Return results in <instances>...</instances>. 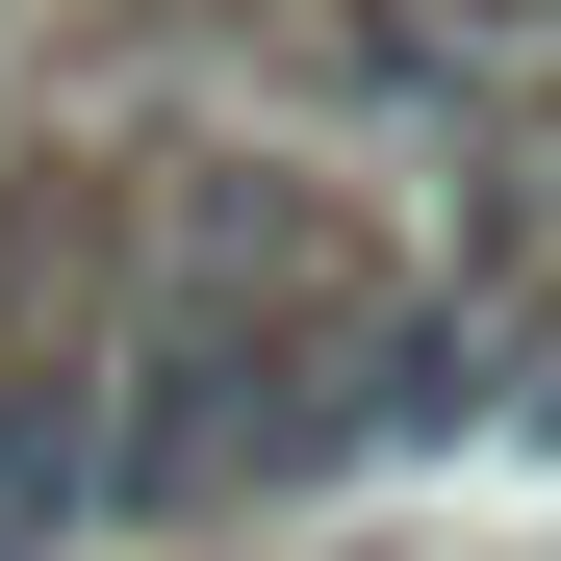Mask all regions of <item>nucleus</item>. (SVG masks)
<instances>
[{
    "label": "nucleus",
    "mask_w": 561,
    "mask_h": 561,
    "mask_svg": "<svg viewBox=\"0 0 561 561\" xmlns=\"http://www.w3.org/2000/svg\"><path fill=\"white\" fill-rule=\"evenodd\" d=\"M103 536V307H0V561Z\"/></svg>",
    "instance_id": "obj_1"
}]
</instances>
